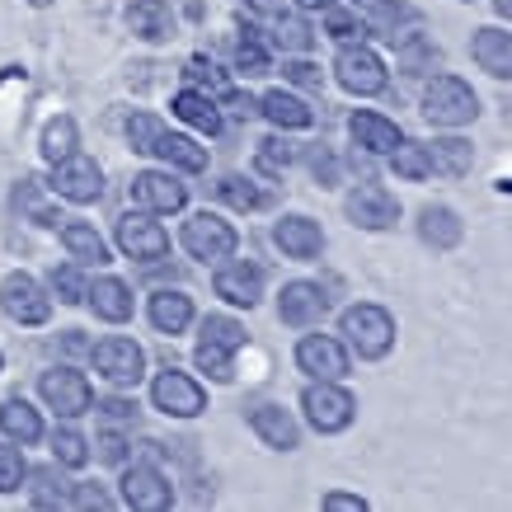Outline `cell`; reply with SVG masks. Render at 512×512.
Returning a JSON list of instances; mask_svg holds the SVG:
<instances>
[{
  "label": "cell",
  "mask_w": 512,
  "mask_h": 512,
  "mask_svg": "<svg viewBox=\"0 0 512 512\" xmlns=\"http://www.w3.org/2000/svg\"><path fill=\"white\" fill-rule=\"evenodd\" d=\"M71 503L76 508H109L113 498L99 489V484H71Z\"/></svg>",
  "instance_id": "7dc6e473"
},
{
  "label": "cell",
  "mask_w": 512,
  "mask_h": 512,
  "mask_svg": "<svg viewBox=\"0 0 512 512\" xmlns=\"http://www.w3.org/2000/svg\"><path fill=\"white\" fill-rule=\"evenodd\" d=\"M0 433L10 442H19V447H33V442H43V414L24 395H10L0 404Z\"/></svg>",
  "instance_id": "f1b7e54d"
},
{
  "label": "cell",
  "mask_w": 512,
  "mask_h": 512,
  "mask_svg": "<svg viewBox=\"0 0 512 512\" xmlns=\"http://www.w3.org/2000/svg\"><path fill=\"white\" fill-rule=\"evenodd\" d=\"M325 315H329V292L320 282L296 278L278 292V320L287 329H311V325H320Z\"/></svg>",
  "instance_id": "9a60e30c"
},
{
  "label": "cell",
  "mask_w": 512,
  "mask_h": 512,
  "mask_svg": "<svg viewBox=\"0 0 512 512\" xmlns=\"http://www.w3.org/2000/svg\"><path fill=\"white\" fill-rule=\"evenodd\" d=\"M311 170H315V179H320V188H334L339 184V165H334V156H329L325 146L311 156Z\"/></svg>",
  "instance_id": "c3c4849f"
},
{
  "label": "cell",
  "mask_w": 512,
  "mask_h": 512,
  "mask_svg": "<svg viewBox=\"0 0 512 512\" xmlns=\"http://www.w3.org/2000/svg\"><path fill=\"white\" fill-rule=\"evenodd\" d=\"M146 315H151V325H156L160 334H170V339H174V334H184V329L198 320V311H193V296H188V292H170V287L151 296Z\"/></svg>",
  "instance_id": "83f0119b"
},
{
  "label": "cell",
  "mask_w": 512,
  "mask_h": 512,
  "mask_svg": "<svg viewBox=\"0 0 512 512\" xmlns=\"http://www.w3.org/2000/svg\"><path fill=\"white\" fill-rule=\"evenodd\" d=\"M151 156H160L165 165H174V170H184V174H202V170H207V146H198V141L184 137V132H170V127L156 137Z\"/></svg>",
  "instance_id": "f546056e"
},
{
  "label": "cell",
  "mask_w": 512,
  "mask_h": 512,
  "mask_svg": "<svg viewBox=\"0 0 512 512\" xmlns=\"http://www.w3.org/2000/svg\"><path fill=\"white\" fill-rule=\"evenodd\" d=\"M94 456H99V461H109V466H123L127 461V437L123 433H99L94 437Z\"/></svg>",
  "instance_id": "f6af8a7d"
},
{
  "label": "cell",
  "mask_w": 512,
  "mask_h": 512,
  "mask_svg": "<svg viewBox=\"0 0 512 512\" xmlns=\"http://www.w3.org/2000/svg\"><path fill=\"white\" fill-rule=\"evenodd\" d=\"M334 80L357 99H372L390 85V71L381 62V52H372L367 43H343L339 57H334Z\"/></svg>",
  "instance_id": "5b68a950"
},
{
  "label": "cell",
  "mask_w": 512,
  "mask_h": 512,
  "mask_svg": "<svg viewBox=\"0 0 512 512\" xmlns=\"http://www.w3.org/2000/svg\"><path fill=\"white\" fill-rule=\"evenodd\" d=\"M52 456H57V466L80 470L90 461V437L76 433V428H57V433H52Z\"/></svg>",
  "instance_id": "74e56055"
},
{
  "label": "cell",
  "mask_w": 512,
  "mask_h": 512,
  "mask_svg": "<svg viewBox=\"0 0 512 512\" xmlns=\"http://www.w3.org/2000/svg\"><path fill=\"white\" fill-rule=\"evenodd\" d=\"M52 292H57L62 306H80L85 292H90V282H85V273L76 264H62V268H52Z\"/></svg>",
  "instance_id": "60d3db41"
},
{
  "label": "cell",
  "mask_w": 512,
  "mask_h": 512,
  "mask_svg": "<svg viewBox=\"0 0 512 512\" xmlns=\"http://www.w3.org/2000/svg\"><path fill=\"white\" fill-rule=\"evenodd\" d=\"M419 240L428 249H437V254H447V249H456L466 240V221H461V212L447 207V202H428L419 212Z\"/></svg>",
  "instance_id": "7402d4cb"
},
{
  "label": "cell",
  "mask_w": 512,
  "mask_h": 512,
  "mask_svg": "<svg viewBox=\"0 0 512 512\" xmlns=\"http://www.w3.org/2000/svg\"><path fill=\"white\" fill-rule=\"evenodd\" d=\"M390 170L400 174V179H409V184H423V179L433 174L428 146H419V141H400V146L390 151Z\"/></svg>",
  "instance_id": "d590c367"
},
{
  "label": "cell",
  "mask_w": 512,
  "mask_h": 512,
  "mask_svg": "<svg viewBox=\"0 0 512 512\" xmlns=\"http://www.w3.org/2000/svg\"><path fill=\"white\" fill-rule=\"evenodd\" d=\"M339 334L343 343L353 348L357 357H367V362H381V357L395 348V315L386 306H376V301H357L348 311L339 315Z\"/></svg>",
  "instance_id": "7a4b0ae2"
},
{
  "label": "cell",
  "mask_w": 512,
  "mask_h": 512,
  "mask_svg": "<svg viewBox=\"0 0 512 512\" xmlns=\"http://www.w3.org/2000/svg\"><path fill=\"white\" fill-rule=\"evenodd\" d=\"M179 240H184V249L193 259H202V264H221V259H231L235 249H240V231H235L226 217H217V212H193V217L184 221Z\"/></svg>",
  "instance_id": "8992f818"
},
{
  "label": "cell",
  "mask_w": 512,
  "mask_h": 512,
  "mask_svg": "<svg viewBox=\"0 0 512 512\" xmlns=\"http://www.w3.org/2000/svg\"><path fill=\"white\" fill-rule=\"evenodd\" d=\"M301 414L320 437L348 433L357 419V395L343 381H311L301 390Z\"/></svg>",
  "instance_id": "277c9868"
},
{
  "label": "cell",
  "mask_w": 512,
  "mask_h": 512,
  "mask_svg": "<svg viewBox=\"0 0 512 512\" xmlns=\"http://www.w3.org/2000/svg\"><path fill=\"white\" fill-rule=\"evenodd\" d=\"M52 193L66 202H99V193H104V170H99L90 156L71 151L66 160L52 165Z\"/></svg>",
  "instance_id": "e0dca14e"
},
{
  "label": "cell",
  "mask_w": 512,
  "mask_h": 512,
  "mask_svg": "<svg viewBox=\"0 0 512 512\" xmlns=\"http://www.w3.org/2000/svg\"><path fill=\"white\" fill-rule=\"evenodd\" d=\"M428 160H433V174H447V179H461L475 165V146L466 137H437L428 146Z\"/></svg>",
  "instance_id": "1f68e13d"
},
{
  "label": "cell",
  "mask_w": 512,
  "mask_h": 512,
  "mask_svg": "<svg viewBox=\"0 0 512 512\" xmlns=\"http://www.w3.org/2000/svg\"><path fill=\"white\" fill-rule=\"evenodd\" d=\"M348 137H353V146H362L367 156H390V151L404 141V132L395 127V118H386V113L353 109L348 113Z\"/></svg>",
  "instance_id": "ffe728a7"
},
{
  "label": "cell",
  "mask_w": 512,
  "mask_h": 512,
  "mask_svg": "<svg viewBox=\"0 0 512 512\" xmlns=\"http://www.w3.org/2000/svg\"><path fill=\"white\" fill-rule=\"evenodd\" d=\"M85 301H90V311L99 315L104 325H127V320H132V311H137L132 287H127L123 278H94L90 292H85Z\"/></svg>",
  "instance_id": "cb8c5ba5"
},
{
  "label": "cell",
  "mask_w": 512,
  "mask_h": 512,
  "mask_svg": "<svg viewBox=\"0 0 512 512\" xmlns=\"http://www.w3.org/2000/svg\"><path fill=\"white\" fill-rule=\"evenodd\" d=\"M334 0H296V10H329Z\"/></svg>",
  "instance_id": "f5cc1de1"
},
{
  "label": "cell",
  "mask_w": 512,
  "mask_h": 512,
  "mask_svg": "<svg viewBox=\"0 0 512 512\" xmlns=\"http://www.w3.org/2000/svg\"><path fill=\"white\" fill-rule=\"evenodd\" d=\"M494 10H498V15H503V19H508V24H512V0H494Z\"/></svg>",
  "instance_id": "db71d44e"
},
{
  "label": "cell",
  "mask_w": 512,
  "mask_h": 512,
  "mask_svg": "<svg viewBox=\"0 0 512 512\" xmlns=\"http://www.w3.org/2000/svg\"><path fill=\"white\" fill-rule=\"evenodd\" d=\"M245 348V325L231 315H207L198 325V348H193V367L207 372L217 386L235 381V353Z\"/></svg>",
  "instance_id": "6da1fadb"
},
{
  "label": "cell",
  "mask_w": 512,
  "mask_h": 512,
  "mask_svg": "<svg viewBox=\"0 0 512 512\" xmlns=\"http://www.w3.org/2000/svg\"><path fill=\"white\" fill-rule=\"evenodd\" d=\"M71 503V484L57 480V470H38L33 475V508H66Z\"/></svg>",
  "instance_id": "ab89813d"
},
{
  "label": "cell",
  "mask_w": 512,
  "mask_h": 512,
  "mask_svg": "<svg viewBox=\"0 0 512 512\" xmlns=\"http://www.w3.org/2000/svg\"><path fill=\"white\" fill-rule=\"evenodd\" d=\"M160 132H165V123H160L156 113H132L127 118V141H132V151H141V156H151Z\"/></svg>",
  "instance_id": "b9f144b4"
},
{
  "label": "cell",
  "mask_w": 512,
  "mask_h": 512,
  "mask_svg": "<svg viewBox=\"0 0 512 512\" xmlns=\"http://www.w3.org/2000/svg\"><path fill=\"white\" fill-rule=\"evenodd\" d=\"M90 362H94V372L118 390L137 386L141 376H146V348H141L137 339H123V334H109V339L94 343Z\"/></svg>",
  "instance_id": "52a82bcc"
},
{
  "label": "cell",
  "mask_w": 512,
  "mask_h": 512,
  "mask_svg": "<svg viewBox=\"0 0 512 512\" xmlns=\"http://www.w3.org/2000/svg\"><path fill=\"white\" fill-rule=\"evenodd\" d=\"M292 160H296V151L282 137H264L259 141V151H254V165H259V174H268V179L287 174L292 170Z\"/></svg>",
  "instance_id": "f35d334b"
},
{
  "label": "cell",
  "mask_w": 512,
  "mask_h": 512,
  "mask_svg": "<svg viewBox=\"0 0 512 512\" xmlns=\"http://www.w3.org/2000/svg\"><path fill=\"white\" fill-rule=\"evenodd\" d=\"M151 404L170 419H198L207 409V390H202L198 376L179 372V367H165V372L151 381Z\"/></svg>",
  "instance_id": "8fae6325"
},
{
  "label": "cell",
  "mask_w": 512,
  "mask_h": 512,
  "mask_svg": "<svg viewBox=\"0 0 512 512\" xmlns=\"http://www.w3.org/2000/svg\"><path fill=\"white\" fill-rule=\"evenodd\" d=\"M29 5H52V0H29Z\"/></svg>",
  "instance_id": "11a10c76"
},
{
  "label": "cell",
  "mask_w": 512,
  "mask_h": 512,
  "mask_svg": "<svg viewBox=\"0 0 512 512\" xmlns=\"http://www.w3.org/2000/svg\"><path fill=\"white\" fill-rule=\"evenodd\" d=\"M245 423L254 428V437L273 451H296L301 447V428H296V419L282 409V404H249Z\"/></svg>",
  "instance_id": "44dd1931"
},
{
  "label": "cell",
  "mask_w": 512,
  "mask_h": 512,
  "mask_svg": "<svg viewBox=\"0 0 512 512\" xmlns=\"http://www.w3.org/2000/svg\"><path fill=\"white\" fill-rule=\"evenodd\" d=\"M0 311L10 315L15 325L38 329L52 320V296L43 292V282L29 273H5L0 278Z\"/></svg>",
  "instance_id": "9c48e42d"
},
{
  "label": "cell",
  "mask_w": 512,
  "mask_h": 512,
  "mask_svg": "<svg viewBox=\"0 0 512 512\" xmlns=\"http://www.w3.org/2000/svg\"><path fill=\"white\" fill-rule=\"evenodd\" d=\"M259 113H264L278 132H306V127H315V109L306 99H296L292 90H268L264 99H259Z\"/></svg>",
  "instance_id": "d4e9b609"
},
{
  "label": "cell",
  "mask_w": 512,
  "mask_h": 512,
  "mask_svg": "<svg viewBox=\"0 0 512 512\" xmlns=\"http://www.w3.org/2000/svg\"><path fill=\"white\" fill-rule=\"evenodd\" d=\"M273 43L278 47H287V52H306V47L315 43V33L301 24V19H292V15H282L278 24H273Z\"/></svg>",
  "instance_id": "ee69618b"
},
{
  "label": "cell",
  "mask_w": 512,
  "mask_h": 512,
  "mask_svg": "<svg viewBox=\"0 0 512 512\" xmlns=\"http://www.w3.org/2000/svg\"><path fill=\"white\" fill-rule=\"evenodd\" d=\"M170 109H174V118L179 123H188V127H198L202 137H221V109H217V99L212 94H202V90H179L170 99Z\"/></svg>",
  "instance_id": "4316f807"
},
{
  "label": "cell",
  "mask_w": 512,
  "mask_h": 512,
  "mask_svg": "<svg viewBox=\"0 0 512 512\" xmlns=\"http://www.w3.org/2000/svg\"><path fill=\"white\" fill-rule=\"evenodd\" d=\"M127 193H132V202H137L141 212H184L188 207V188L174 179L170 170H141L132 184H127Z\"/></svg>",
  "instance_id": "ac0fdd59"
},
{
  "label": "cell",
  "mask_w": 512,
  "mask_h": 512,
  "mask_svg": "<svg viewBox=\"0 0 512 512\" xmlns=\"http://www.w3.org/2000/svg\"><path fill=\"white\" fill-rule=\"evenodd\" d=\"M217 198L226 202V207H235V212H259V207L268 202V193L254 184V179H245V174H221Z\"/></svg>",
  "instance_id": "836d02e7"
},
{
  "label": "cell",
  "mask_w": 512,
  "mask_h": 512,
  "mask_svg": "<svg viewBox=\"0 0 512 512\" xmlns=\"http://www.w3.org/2000/svg\"><path fill=\"white\" fill-rule=\"evenodd\" d=\"M282 76L296 80V85H320V66H311V62H287V66H282Z\"/></svg>",
  "instance_id": "f907efd6"
},
{
  "label": "cell",
  "mask_w": 512,
  "mask_h": 512,
  "mask_svg": "<svg viewBox=\"0 0 512 512\" xmlns=\"http://www.w3.org/2000/svg\"><path fill=\"white\" fill-rule=\"evenodd\" d=\"M325 33L334 38V43H362V38L372 33V24L357 15V10H343L339 0H334V5L325 10Z\"/></svg>",
  "instance_id": "8d00e7d4"
},
{
  "label": "cell",
  "mask_w": 512,
  "mask_h": 512,
  "mask_svg": "<svg viewBox=\"0 0 512 512\" xmlns=\"http://www.w3.org/2000/svg\"><path fill=\"white\" fill-rule=\"evenodd\" d=\"M62 245H66V254L76 259V264H109V245H104V235L94 231L90 221H71L66 217L62 221Z\"/></svg>",
  "instance_id": "4dcf8cb0"
},
{
  "label": "cell",
  "mask_w": 512,
  "mask_h": 512,
  "mask_svg": "<svg viewBox=\"0 0 512 512\" xmlns=\"http://www.w3.org/2000/svg\"><path fill=\"white\" fill-rule=\"evenodd\" d=\"M325 512H367V498H357V494H325Z\"/></svg>",
  "instance_id": "816d5d0a"
},
{
  "label": "cell",
  "mask_w": 512,
  "mask_h": 512,
  "mask_svg": "<svg viewBox=\"0 0 512 512\" xmlns=\"http://www.w3.org/2000/svg\"><path fill=\"white\" fill-rule=\"evenodd\" d=\"M273 245H278L287 259H296V264H311V259L325 254V231H320L315 217L292 212V217H282L278 226H273Z\"/></svg>",
  "instance_id": "d6986e66"
},
{
  "label": "cell",
  "mask_w": 512,
  "mask_h": 512,
  "mask_svg": "<svg viewBox=\"0 0 512 512\" xmlns=\"http://www.w3.org/2000/svg\"><path fill=\"white\" fill-rule=\"evenodd\" d=\"M419 113L433 127H466L480 118V94L461 76H433L419 94Z\"/></svg>",
  "instance_id": "3957f363"
},
{
  "label": "cell",
  "mask_w": 512,
  "mask_h": 512,
  "mask_svg": "<svg viewBox=\"0 0 512 512\" xmlns=\"http://www.w3.org/2000/svg\"><path fill=\"white\" fill-rule=\"evenodd\" d=\"M221 104H226V109H231L235 118H254V113H259V99H249V94L231 90V85L221 90Z\"/></svg>",
  "instance_id": "681fc988"
},
{
  "label": "cell",
  "mask_w": 512,
  "mask_h": 512,
  "mask_svg": "<svg viewBox=\"0 0 512 512\" xmlns=\"http://www.w3.org/2000/svg\"><path fill=\"white\" fill-rule=\"evenodd\" d=\"M343 212H348V221L357 231H390L400 221V198L386 184H357L343 198Z\"/></svg>",
  "instance_id": "5bb4252c"
},
{
  "label": "cell",
  "mask_w": 512,
  "mask_h": 512,
  "mask_svg": "<svg viewBox=\"0 0 512 512\" xmlns=\"http://www.w3.org/2000/svg\"><path fill=\"white\" fill-rule=\"evenodd\" d=\"M127 29L137 33L141 43H165L174 33L170 0H132V5H127Z\"/></svg>",
  "instance_id": "484cf974"
},
{
  "label": "cell",
  "mask_w": 512,
  "mask_h": 512,
  "mask_svg": "<svg viewBox=\"0 0 512 512\" xmlns=\"http://www.w3.org/2000/svg\"><path fill=\"white\" fill-rule=\"evenodd\" d=\"M470 57H475V66L489 71L494 80H512V33L494 29V24L475 29V38H470Z\"/></svg>",
  "instance_id": "603a6c76"
},
{
  "label": "cell",
  "mask_w": 512,
  "mask_h": 512,
  "mask_svg": "<svg viewBox=\"0 0 512 512\" xmlns=\"http://www.w3.org/2000/svg\"><path fill=\"white\" fill-rule=\"evenodd\" d=\"M264 287H268V273L264 264L254 259H221L217 273H212V292L226 301V306H240V311H254L264 301Z\"/></svg>",
  "instance_id": "ba28073f"
},
{
  "label": "cell",
  "mask_w": 512,
  "mask_h": 512,
  "mask_svg": "<svg viewBox=\"0 0 512 512\" xmlns=\"http://www.w3.org/2000/svg\"><path fill=\"white\" fill-rule=\"evenodd\" d=\"M29 466H24V451L15 442H0V494H15L19 484H24Z\"/></svg>",
  "instance_id": "7bdbcfd3"
},
{
  "label": "cell",
  "mask_w": 512,
  "mask_h": 512,
  "mask_svg": "<svg viewBox=\"0 0 512 512\" xmlns=\"http://www.w3.org/2000/svg\"><path fill=\"white\" fill-rule=\"evenodd\" d=\"M104 419H113V423H127V419H137V400H127V395H109V400H99L94 404Z\"/></svg>",
  "instance_id": "bcb514c9"
},
{
  "label": "cell",
  "mask_w": 512,
  "mask_h": 512,
  "mask_svg": "<svg viewBox=\"0 0 512 512\" xmlns=\"http://www.w3.org/2000/svg\"><path fill=\"white\" fill-rule=\"evenodd\" d=\"M268 43H264V29L259 24H245L240 38H235V71H245V76H268Z\"/></svg>",
  "instance_id": "d6a6232c"
},
{
  "label": "cell",
  "mask_w": 512,
  "mask_h": 512,
  "mask_svg": "<svg viewBox=\"0 0 512 512\" xmlns=\"http://www.w3.org/2000/svg\"><path fill=\"white\" fill-rule=\"evenodd\" d=\"M38 146H43V160H47V165L66 160V156H71V151L80 146V127H76V118L57 113V118H52V123L43 127V141H38Z\"/></svg>",
  "instance_id": "e575fe53"
},
{
  "label": "cell",
  "mask_w": 512,
  "mask_h": 512,
  "mask_svg": "<svg viewBox=\"0 0 512 512\" xmlns=\"http://www.w3.org/2000/svg\"><path fill=\"white\" fill-rule=\"evenodd\" d=\"M123 503L132 512H170L174 508V484L165 480V470L141 461L123 475Z\"/></svg>",
  "instance_id": "2e32d148"
},
{
  "label": "cell",
  "mask_w": 512,
  "mask_h": 512,
  "mask_svg": "<svg viewBox=\"0 0 512 512\" xmlns=\"http://www.w3.org/2000/svg\"><path fill=\"white\" fill-rule=\"evenodd\" d=\"M38 395H43L47 409H57V419H80V414L94 409L90 376L76 372V367H52V372H43Z\"/></svg>",
  "instance_id": "30bf717a"
},
{
  "label": "cell",
  "mask_w": 512,
  "mask_h": 512,
  "mask_svg": "<svg viewBox=\"0 0 512 512\" xmlns=\"http://www.w3.org/2000/svg\"><path fill=\"white\" fill-rule=\"evenodd\" d=\"M118 249H123L127 259H137V264H160L165 254H170V231L151 221V212H127L118 217Z\"/></svg>",
  "instance_id": "7c38bea8"
},
{
  "label": "cell",
  "mask_w": 512,
  "mask_h": 512,
  "mask_svg": "<svg viewBox=\"0 0 512 512\" xmlns=\"http://www.w3.org/2000/svg\"><path fill=\"white\" fill-rule=\"evenodd\" d=\"M296 372L311 381H343L348 376V343L334 334H301L296 339Z\"/></svg>",
  "instance_id": "4fadbf2b"
}]
</instances>
